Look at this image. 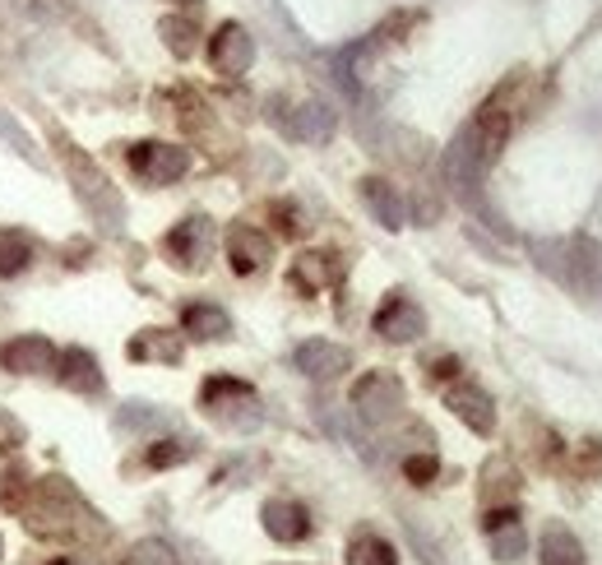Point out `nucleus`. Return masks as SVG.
<instances>
[{
	"instance_id": "obj_3",
	"label": "nucleus",
	"mask_w": 602,
	"mask_h": 565,
	"mask_svg": "<svg viewBox=\"0 0 602 565\" xmlns=\"http://www.w3.org/2000/svg\"><path fill=\"white\" fill-rule=\"evenodd\" d=\"M28 515V528L33 534H71V515H75V496L71 487H65V477H47V483H38V496L24 505Z\"/></svg>"
},
{
	"instance_id": "obj_22",
	"label": "nucleus",
	"mask_w": 602,
	"mask_h": 565,
	"mask_svg": "<svg viewBox=\"0 0 602 565\" xmlns=\"http://www.w3.org/2000/svg\"><path fill=\"white\" fill-rule=\"evenodd\" d=\"M292 134H302V140H330L334 112L324 107V102H306V107L297 112V121H292Z\"/></svg>"
},
{
	"instance_id": "obj_18",
	"label": "nucleus",
	"mask_w": 602,
	"mask_h": 565,
	"mask_svg": "<svg viewBox=\"0 0 602 565\" xmlns=\"http://www.w3.org/2000/svg\"><path fill=\"white\" fill-rule=\"evenodd\" d=\"M361 200H367V209L385 222V228H404V200L394 195V185L389 181H375L367 177L361 181Z\"/></svg>"
},
{
	"instance_id": "obj_11",
	"label": "nucleus",
	"mask_w": 602,
	"mask_h": 565,
	"mask_svg": "<svg viewBox=\"0 0 602 565\" xmlns=\"http://www.w3.org/2000/svg\"><path fill=\"white\" fill-rule=\"evenodd\" d=\"M292 362H297L302 375H311V381H334L353 367V352L343 344H330V338H311V344H302L292 352Z\"/></svg>"
},
{
	"instance_id": "obj_25",
	"label": "nucleus",
	"mask_w": 602,
	"mask_h": 565,
	"mask_svg": "<svg viewBox=\"0 0 602 565\" xmlns=\"http://www.w3.org/2000/svg\"><path fill=\"white\" fill-rule=\"evenodd\" d=\"M191 454H195L191 440H158V445L149 450V464H153V468H171V464H185Z\"/></svg>"
},
{
	"instance_id": "obj_12",
	"label": "nucleus",
	"mask_w": 602,
	"mask_h": 565,
	"mask_svg": "<svg viewBox=\"0 0 602 565\" xmlns=\"http://www.w3.org/2000/svg\"><path fill=\"white\" fill-rule=\"evenodd\" d=\"M482 528H487V538H491V556L496 561H520L524 556V528H520V510L514 505H496L487 519H482Z\"/></svg>"
},
{
	"instance_id": "obj_9",
	"label": "nucleus",
	"mask_w": 602,
	"mask_h": 565,
	"mask_svg": "<svg viewBox=\"0 0 602 565\" xmlns=\"http://www.w3.org/2000/svg\"><path fill=\"white\" fill-rule=\"evenodd\" d=\"M375 334L389 338V344H412V338L426 334V316L418 301H408L404 293H394L381 311H375Z\"/></svg>"
},
{
	"instance_id": "obj_20",
	"label": "nucleus",
	"mask_w": 602,
	"mask_h": 565,
	"mask_svg": "<svg viewBox=\"0 0 602 565\" xmlns=\"http://www.w3.org/2000/svg\"><path fill=\"white\" fill-rule=\"evenodd\" d=\"M334 279V269H330V255H302L297 265H292V273H287V283L297 287V293H306V297H316L324 283Z\"/></svg>"
},
{
	"instance_id": "obj_13",
	"label": "nucleus",
	"mask_w": 602,
	"mask_h": 565,
	"mask_svg": "<svg viewBox=\"0 0 602 565\" xmlns=\"http://www.w3.org/2000/svg\"><path fill=\"white\" fill-rule=\"evenodd\" d=\"M269 255H273V242L260 232V228H251V222H236V228L228 232V260L236 273H255V269H265L269 265Z\"/></svg>"
},
{
	"instance_id": "obj_24",
	"label": "nucleus",
	"mask_w": 602,
	"mask_h": 565,
	"mask_svg": "<svg viewBox=\"0 0 602 565\" xmlns=\"http://www.w3.org/2000/svg\"><path fill=\"white\" fill-rule=\"evenodd\" d=\"M126 565H177V552H171L167 542H158V538H144V542L130 547Z\"/></svg>"
},
{
	"instance_id": "obj_23",
	"label": "nucleus",
	"mask_w": 602,
	"mask_h": 565,
	"mask_svg": "<svg viewBox=\"0 0 602 565\" xmlns=\"http://www.w3.org/2000/svg\"><path fill=\"white\" fill-rule=\"evenodd\" d=\"M33 260L28 242H20V236H0V279H14V273H24Z\"/></svg>"
},
{
	"instance_id": "obj_32",
	"label": "nucleus",
	"mask_w": 602,
	"mask_h": 565,
	"mask_svg": "<svg viewBox=\"0 0 602 565\" xmlns=\"http://www.w3.org/2000/svg\"><path fill=\"white\" fill-rule=\"evenodd\" d=\"M0 556H5V542H0Z\"/></svg>"
},
{
	"instance_id": "obj_8",
	"label": "nucleus",
	"mask_w": 602,
	"mask_h": 565,
	"mask_svg": "<svg viewBox=\"0 0 602 565\" xmlns=\"http://www.w3.org/2000/svg\"><path fill=\"white\" fill-rule=\"evenodd\" d=\"M0 367L14 375H47V371H56V344L42 334H20L0 348Z\"/></svg>"
},
{
	"instance_id": "obj_30",
	"label": "nucleus",
	"mask_w": 602,
	"mask_h": 565,
	"mask_svg": "<svg viewBox=\"0 0 602 565\" xmlns=\"http://www.w3.org/2000/svg\"><path fill=\"white\" fill-rule=\"evenodd\" d=\"M579 468H584V473H602V445H598V440H584Z\"/></svg>"
},
{
	"instance_id": "obj_10",
	"label": "nucleus",
	"mask_w": 602,
	"mask_h": 565,
	"mask_svg": "<svg viewBox=\"0 0 602 565\" xmlns=\"http://www.w3.org/2000/svg\"><path fill=\"white\" fill-rule=\"evenodd\" d=\"M445 403H450V413H454L463 426H473L477 436H491V426H496V403H491L487 389H477L473 381H463V385H450Z\"/></svg>"
},
{
	"instance_id": "obj_17",
	"label": "nucleus",
	"mask_w": 602,
	"mask_h": 565,
	"mask_svg": "<svg viewBox=\"0 0 602 565\" xmlns=\"http://www.w3.org/2000/svg\"><path fill=\"white\" fill-rule=\"evenodd\" d=\"M126 352L135 357V362H171L177 367L181 362V338L167 334V330H144Z\"/></svg>"
},
{
	"instance_id": "obj_5",
	"label": "nucleus",
	"mask_w": 602,
	"mask_h": 565,
	"mask_svg": "<svg viewBox=\"0 0 602 565\" xmlns=\"http://www.w3.org/2000/svg\"><path fill=\"white\" fill-rule=\"evenodd\" d=\"M353 408L367 422H389V418H399V408H404V385L394 381L389 371H367L361 381L353 385Z\"/></svg>"
},
{
	"instance_id": "obj_29",
	"label": "nucleus",
	"mask_w": 602,
	"mask_h": 565,
	"mask_svg": "<svg viewBox=\"0 0 602 565\" xmlns=\"http://www.w3.org/2000/svg\"><path fill=\"white\" fill-rule=\"evenodd\" d=\"M0 130H5V134H10V144H14V149H20V153H24V158H33V163H38V149H33V140H28V134H24L20 126H14V121H10V116H5V112H0Z\"/></svg>"
},
{
	"instance_id": "obj_15",
	"label": "nucleus",
	"mask_w": 602,
	"mask_h": 565,
	"mask_svg": "<svg viewBox=\"0 0 602 565\" xmlns=\"http://www.w3.org/2000/svg\"><path fill=\"white\" fill-rule=\"evenodd\" d=\"M56 375H61V385H71V389H79V394H98V389H102V367H98V357L84 352V348L56 352Z\"/></svg>"
},
{
	"instance_id": "obj_26",
	"label": "nucleus",
	"mask_w": 602,
	"mask_h": 565,
	"mask_svg": "<svg viewBox=\"0 0 602 565\" xmlns=\"http://www.w3.org/2000/svg\"><path fill=\"white\" fill-rule=\"evenodd\" d=\"M404 473H408L418 487H426V483H432V477L440 473V464H436L432 454H412V459H404Z\"/></svg>"
},
{
	"instance_id": "obj_1",
	"label": "nucleus",
	"mask_w": 602,
	"mask_h": 565,
	"mask_svg": "<svg viewBox=\"0 0 602 565\" xmlns=\"http://www.w3.org/2000/svg\"><path fill=\"white\" fill-rule=\"evenodd\" d=\"M61 158H65V177L75 181V191L93 209V218H102L107 228H120V195H116V185L102 177V167H93L75 144H65V140H61Z\"/></svg>"
},
{
	"instance_id": "obj_4",
	"label": "nucleus",
	"mask_w": 602,
	"mask_h": 565,
	"mask_svg": "<svg viewBox=\"0 0 602 565\" xmlns=\"http://www.w3.org/2000/svg\"><path fill=\"white\" fill-rule=\"evenodd\" d=\"M126 163L130 172L140 177L144 185H171L185 177V167H191V153L177 149V144H130L126 149Z\"/></svg>"
},
{
	"instance_id": "obj_16",
	"label": "nucleus",
	"mask_w": 602,
	"mask_h": 565,
	"mask_svg": "<svg viewBox=\"0 0 602 565\" xmlns=\"http://www.w3.org/2000/svg\"><path fill=\"white\" fill-rule=\"evenodd\" d=\"M181 330L195 334V338H228L232 334V320L222 306H209V301H195L181 311Z\"/></svg>"
},
{
	"instance_id": "obj_21",
	"label": "nucleus",
	"mask_w": 602,
	"mask_h": 565,
	"mask_svg": "<svg viewBox=\"0 0 602 565\" xmlns=\"http://www.w3.org/2000/svg\"><path fill=\"white\" fill-rule=\"evenodd\" d=\"M348 565H399V552H394L385 538L361 534L348 542Z\"/></svg>"
},
{
	"instance_id": "obj_14",
	"label": "nucleus",
	"mask_w": 602,
	"mask_h": 565,
	"mask_svg": "<svg viewBox=\"0 0 602 565\" xmlns=\"http://www.w3.org/2000/svg\"><path fill=\"white\" fill-rule=\"evenodd\" d=\"M265 534L273 542H302V538H311V515H306V505H297V501H269Z\"/></svg>"
},
{
	"instance_id": "obj_27",
	"label": "nucleus",
	"mask_w": 602,
	"mask_h": 565,
	"mask_svg": "<svg viewBox=\"0 0 602 565\" xmlns=\"http://www.w3.org/2000/svg\"><path fill=\"white\" fill-rule=\"evenodd\" d=\"M163 33H167V42H171V51H177V56H191V47H195V42H191V33H195V28H191V24L167 20Z\"/></svg>"
},
{
	"instance_id": "obj_2",
	"label": "nucleus",
	"mask_w": 602,
	"mask_h": 565,
	"mask_svg": "<svg viewBox=\"0 0 602 565\" xmlns=\"http://www.w3.org/2000/svg\"><path fill=\"white\" fill-rule=\"evenodd\" d=\"M200 403L228 426H255V422H260V399H255V389L232 381V375H214V381H204Z\"/></svg>"
},
{
	"instance_id": "obj_7",
	"label": "nucleus",
	"mask_w": 602,
	"mask_h": 565,
	"mask_svg": "<svg viewBox=\"0 0 602 565\" xmlns=\"http://www.w3.org/2000/svg\"><path fill=\"white\" fill-rule=\"evenodd\" d=\"M163 246L181 269H200L214 255V222L209 218H185V222H177V228L167 232Z\"/></svg>"
},
{
	"instance_id": "obj_6",
	"label": "nucleus",
	"mask_w": 602,
	"mask_h": 565,
	"mask_svg": "<svg viewBox=\"0 0 602 565\" xmlns=\"http://www.w3.org/2000/svg\"><path fill=\"white\" fill-rule=\"evenodd\" d=\"M251 61H255V42H251V33L241 28V24H222L209 38V65H214L218 75L241 79V75L251 70Z\"/></svg>"
},
{
	"instance_id": "obj_28",
	"label": "nucleus",
	"mask_w": 602,
	"mask_h": 565,
	"mask_svg": "<svg viewBox=\"0 0 602 565\" xmlns=\"http://www.w3.org/2000/svg\"><path fill=\"white\" fill-rule=\"evenodd\" d=\"M14 445H24V426H20V418H14V413L0 408V454L14 450Z\"/></svg>"
},
{
	"instance_id": "obj_19",
	"label": "nucleus",
	"mask_w": 602,
	"mask_h": 565,
	"mask_svg": "<svg viewBox=\"0 0 602 565\" xmlns=\"http://www.w3.org/2000/svg\"><path fill=\"white\" fill-rule=\"evenodd\" d=\"M542 565H584V547L565 524H547L542 534Z\"/></svg>"
},
{
	"instance_id": "obj_31",
	"label": "nucleus",
	"mask_w": 602,
	"mask_h": 565,
	"mask_svg": "<svg viewBox=\"0 0 602 565\" xmlns=\"http://www.w3.org/2000/svg\"><path fill=\"white\" fill-rule=\"evenodd\" d=\"M454 375H459L454 357H436V362H432V381H454Z\"/></svg>"
}]
</instances>
